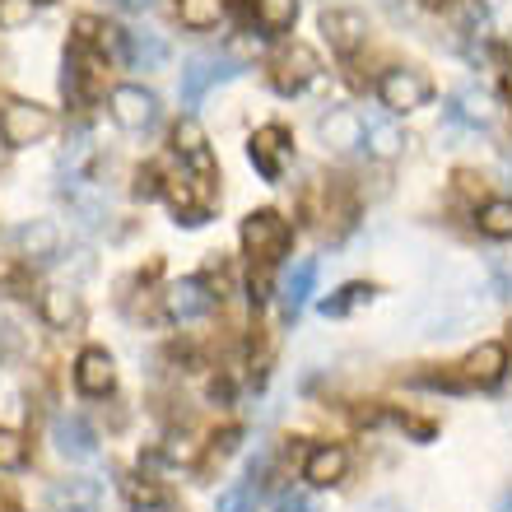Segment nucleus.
I'll return each instance as SVG.
<instances>
[{"label": "nucleus", "mask_w": 512, "mask_h": 512, "mask_svg": "<svg viewBox=\"0 0 512 512\" xmlns=\"http://www.w3.org/2000/svg\"><path fill=\"white\" fill-rule=\"evenodd\" d=\"M56 131V117L52 108H42V103H28V98H10L5 108H0V145L5 149H28L47 140Z\"/></svg>", "instance_id": "1"}, {"label": "nucleus", "mask_w": 512, "mask_h": 512, "mask_svg": "<svg viewBox=\"0 0 512 512\" xmlns=\"http://www.w3.org/2000/svg\"><path fill=\"white\" fill-rule=\"evenodd\" d=\"M378 98H382V108L401 117V112H419L429 103L433 84H429V75H419V70H410V66H391V70H382Z\"/></svg>", "instance_id": "2"}, {"label": "nucleus", "mask_w": 512, "mask_h": 512, "mask_svg": "<svg viewBox=\"0 0 512 512\" xmlns=\"http://www.w3.org/2000/svg\"><path fill=\"white\" fill-rule=\"evenodd\" d=\"M243 61H233V56H191L187 70H182V108H196L205 98V89H215L224 80H238L243 75Z\"/></svg>", "instance_id": "3"}, {"label": "nucleus", "mask_w": 512, "mask_h": 512, "mask_svg": "<svg viewBox=\"0 0 512 512\" xmlns=\"http://www.w3.org/2000/svg\"><path fill=\"white\" fill-rule=\"evenodd\" d=\"M108 112L126 131H145V126L159 122V94H149L145 84H117L108 94Z\"/></svg>", "instance_id": "4"}, {"label": "nucleus", "mask_w": 512, "mask_h": 512, "mask_svg": "<svg viewBox=\"0 0 512 512\" xmlns=\"http://www.w3.org/2000/svg\"><path fill=\"white\" fill-rule=\"evenodd\" d=\"M243 247L252 261H275L289 247V224L275 210H252L243 219Z\"/></svg>", "instance_id": "5"}, {"label": "nucleus", "mask_w": 512, "mask_h": 512, "mask_svg": "<svg viewBox=\"0 0 512 512\" xmlns=\"http://www.w3.org/2000/svg\"><path fill=\"white\" fill-rule=\"evenodd\" d=\"M317 75H322V61H317V52L303 47V42H294V47H284V52L275 56V89H280V94H303Z\"/></svg>", "instance_id": "6"}, {"label": "nucleus", "mask_w": 512, "mask_h": 512, "mask_svg": "<svg viewBox=\"0 0 512 512\" xmlns=\"http://www.w3.org/2000/svg\"><path fill=\"white\" fill-rule=\"evenodd\" d=\"M252 163L256 173L266 177V182H280L284 177V163H289V154H294V140H289V131L284 126H261V131L252 135Z\"/></svg>", "instance_id": "7"}, {"label": "nucleus", "mask_w": 512, "mask_h": 512, "mask_svg": "<svg viewBox=\"0 0 512 512\" xmlns=\"http://www.w3.org/2000/svg\"><path fill=\"white\" fill-rule=\"evenodd\" d=\"M508 345H499V340H485V345H475L471 354H466V364H461V378H466V387H499L503 378H508Z\"/></svg>", "instance_id": "8"}, {"label": "nucleus", "mask_w": 512, "mask_h": 512, "mask_svg": "<svg viewBox=\"0 0 512 512\" xmlns=\"http://www.w3.org/2000/svg\"><path fill=\"white\" fill-rule=\"evenodd\" d=\"M75 387H80V396H112L117 391V359L108 350H98V345L80 350V359H75Z\"/></svg>", "instance_id": "9"}, {"label": "nucleus", "mask_w": 512, "mask_h": 512, "mask_svg": "<svg viewBox=\"0 0 512 512\" xmlns=\"http://www.w3.org/2000/svg\"><path fill=\"white\" fill-rule=\"evenodd\" d=\"M322 33L336 56H354L368 42V19H364V10H345V5H340V10L322 14Z\"/></svg>", "instance_id": "10"}, {"label": "nucleus", "mask_w": 512, "mask_h": 512, "mask_svg": "<svg viewBox=\"0 0 512 512\" xmlns=\"http://www.w3.org/2000/svg\"><path fill=\"white\" fill-rule=\"evenodd\" d=\"M317 140L336 154H350V149L364 145V117L354 108H331L317 117Z\"/></svg>", "instance_id": "11"}, {"label": "nucleus", "mask_w": 512, "mask_h": 512, "mask_svg": "<svg viewBox=\"0 0 512 512\" xmlns=\"http://www.w3.org/2000/svg\"><path fill=\"white\" fill-rule=\"evenodd\" d=\"M52 443L66 461H94L98 457V433L89 429V419H80V415H56Z\"/></svg>", "instance_id": "12"}, {"label": "nucleus", "mask_w": 512, "mask_h": 512, "mask_svg": "<svg viewBox=\"0 0 512 512\" xmlns=\"http://www.w3.org/2000/svg\"><path fill=\"white\" fill-rule=\"evenodd\" d=\"M345 471H350V452L340 443H317L303 457V480H308L312 489H331L345 480Z\"/></svg>", "instance_id": "13"}, {"label": "nucleus", "mask_w": 512, "mask_h": 512, "mask_svg": "<svg viewBox=\"0 0 512 512\" xmlns=\"http://www.w3.org/2000/svg\"><path fill=\"white\" fill-rule=\"evenodd\" d=\"M163 308H168L173 322L187 326V322H201V317L215 312V294H210L201 280H182V284H173V289L163 294Z\"/></svg>", "instance_id": "14"}, {"label": "nucleus", "mask_w": 512, "mask_h": 512, "mask_svg": "<svg viewBox=\"0 0 512 512\" xmlns=\"http://www.w3.org/2000/svg\"><path fill=\"white\" fill-rule=\"evenodd\" d=\"M14 247H19L24 261H56V252H61V229H56L52 219H28V224L14 229Z\"/></svg>", "instance_id": "15"}, {"label": "nucleus", "mask_w": 512, "mask_h": 512, "mask_svg": "<svg viewBox=\"0 0 512 512\" xmlns=\"http://www.w3.org/2000/svg\"><path fill=\"white\" fill-rule=\"evenodd\" d=\"M447 117L461 126H471V131H489L494 117H499V108H494V98H489L485 89H457V94L447 98Z\"/></svg>", "instance_id": "16"}, {"label": "nucleus", "mask_w": 512, "mask_h": 512, "mask_svg": "<svg viewBox=\"0 0 512 512\" xmlns=\"http://www.w3.org/2000/svg\"><path fill=\"white\" fill-rule=\"evenodd\" d=\"M173 149L201 177H215V154H210V140H205V131H201V122H196V117H182V122L173 126Z\"/></svg>", "instance_id": "17"}, {"label": "nucleus", "mask_w": 512, "mask_h": 512, "mask_svg": "<svg viewBox=\"0 0 512 512\" xmlns=\"http://www.w3.org/2000/svg\"><path fill=\"white\" fill-rule=\"evenodd\" d=\"M38 317L52 331H70V326L80 322V294L66 289V284H52V289H42L38 294Z\"/></svg>", "instance_id": "18"}, {"label": "nucleus", "mask_w": 512, "mask_h": 512, "mask_svg": "<svg viewBox=\"0 0 512 512\" xmlns=\"http://www.w3.org/2000/svg\"><path fill=\"white\" fill-rule=\"evenodd\" d=\"M126 66L135 70H163L168 66V42L154 28H131L126 33Z\"/></svg>", "instance_id": "19"}, {"label": "nucleus", "mask_w": 512, "mask_h": 512, "mask_svg": "<svg viewBox=\"0 0 512 512\" xmlns=\"http://www.w3.org/2000/svg\"><path fill=\"white\" fill-rule=\"evenodd\" d=\"M98 485L94 480H56L47 489V508L52 512H98Z\"/></svg>", "instance_id": "20"}, {"label": "nucleus", "mask_w": 512, "mask_h": 512, "mask_svg": "<svg viewBox=\"0 0 512 512\" xmlns=\"http://www.w3.org/2000/svg\"><path fill=\"white\" fill-rule=\"evenodd\" d=\"M405 145H410V135H405V126L387 122V117H378V122H364V149L373 154V159H382V163L401 159Z\"/></svg>", "instance_id": "21"}, {"label": "nucleus", "mask_w": 512, "mask_h": 512, "mask_svg": "<svg viewBox=\"0 0 512 512\" xmlns=\"http://www.w3.org/2000/svg\"><path fill=\"white\" fill-rule=\"evenodd\" d=\"M312 289H317V261H298L289 275L280 280V303H284V317H294L303 303L312 298Z\"/></svg>", "instance_id": "22"}, {"label": "nucleus", "mask_w": 512, "mask_h": 512, "mask_svg": "<svg viewBox=\"0 0 512 512\" xmlns=\"http://www.w3.org/2000/svg\"><path fill=\"white\" fill-rule=\"evenodd\" d=\"M475 229L485 233V238H494V243H508L512 238V201L508 196H494V201L480 205V210H475Z\"/></svg>", "instance_id": "23"}, {"label": "nucleus", "mask_w": 512, "mask_h": 512, "mask_svg": "<svg viewBox=\"0 0 512 512\" xmlns=\"http://www.w3.org/2000/svg\"><path fill=\"white\" fill-rule=\"evenodd\" d=\"M373 284H364V280H350V284H340L331 298H322V317H350V312H359V308H368L373 303Z\"/></svg>", "instance_id": "24"}, {"label": "nucleus", "mask_w": 512, "mask_h": 512, "mask_svg": "<svg viewBox=\"0 0 512 512\" xmlns=\"http://www.w3.org/2000/svg\"><path fill=\"white\" fill-rule=\"evenodd\" d=\"M163 201L173 205L177 224H205V210L196 205V191L187 177H163Z\"/></svg>", "instance_id": "25"}, {"label": "nucleus", "mask_w": 512, "mask_h": 512, "mask_svg": "<svg viewBox=\"0 0 512 512\" xmlns=\"http://www.w3.org/2000/svg\"><path fill=\"white\" fill-rule=\"evenodd\" d=\"M117 489H122V499H126V508L131 512H149V508H159L163 503V489L149 480V475H140V471H126L122 480H117Z\"/></svg>", "instance_id": "26"}, {"label": "nucleus", "mask_w": 512, "mask_h": 512, "mask_svg": "<svg viewBox=\"0 0 512 512\" xmlns=\"http://www.w3.org/2000/svg\"><path fill=\"white\" fill-rule=\"evenodd\" d=\"M177 19L191 33H210L224 19V0H177Z\"/></svg>", "instance_id": "27"}, {"label": "nucleus", "mask_w": 512, "mask_h": 512, "mask_svg": "<svg viewBox=\"0 0 512 512\" xmlns=\"http://www.w3.org/2000/svg\"><path fill=\"white\" fill-rule=\"evenodd\" d=\"M298 19V0H256V24L266 28V38L289 33Z\"/></svg>", "instance_id": "28"}, {"label": "nucleus", "mask_w": 512, "mask_h": 512, "mask_svg": "<svg viewBox=\"0 0 512 512\" xmlns=\"http://www.w3.org/2000/svg\"><path fill=\"white\" fill-rule=\"evenodd\" d=\"M28 466V438L19 429H0V475Z\"/></svg>", "instance_id": "29"}, {"label": "nucleus", "mask_w": 512, "mask_h": 512, "mask_svg": "<svg viewBox=\"0 0 512 512\" xmlns=\"http://www.w3.org/2000/svg\"><path fill=\"white\" fill-rule=\"evenodd\" d=\"M38 14V0H0V33H19V28L33 24Z\"/></svg>", "instance_id": "30"}, {"label": "nucleus", "mask_w": 512, "mask_h": 512, "mask_svg": "<svg viewBox=\"0 0 512 512\" xmlns=\"http://www.w3.org/2000/svg\"><path fill=\"white\" fill-rule=\"evenodd\" d=\"M252 503H256V485L252 480H238V485H229L219 494L215 512H252Z\"/></svg>", "instance_id": "31"}, {"label": "nucleus", "mask_w": 512, "mask_h": 512, "mask_svg": "<svg viewBox=\"0 0 512 512\" xmlns=\"http://www.w3.org/2000/svg\"><path fill=\"white\" fill-rule=\"evenodd\" d=\"M135 196H140V201L163 196V173L159 168H140V173H135Z\"/></svg>", "instance_id": "32"}, {"label": "nucleus", "mask_w": 512, "mask_h": 512, "mask_svg": "<svg viewBox=\"0 0 512 512\" xmlns=\"http://www.w3.org/2000/svg\"><path fill=\"white\" fill-rule=\"evenodd\" d=\"M238 438H243V433L238 429H224V433H215V438H210V457H233V452H238Z\"/></svg>", "instance_id": "33"}, {"label": "nucleus", "mask_w": 512, "mask_h": 512, "mask_svg": "<svg viewBox=\"0 0 512 512\" xmlns=\"http://www.w3.org/2000/svg\"><path fill=\"white\" fill-rule=\"evenodd\" d=\"M275 512H312V503L298 494V489H284L280 499H275Z\"/></svg>", "instance_id": "34"}, {"label": "nucleus", "mask_w": 512, "mask_h": 512, "mask_svg": "<svg viewBox=\"0 0 512 512\" xmlns=\"http://www.w3.org/2000/svg\"><path fill=\"white\" fill-rule=\"evenodd\" d=\"M75 33H80V42H98V33H103V19H94V14H80V19H75Z\"/></svg>", "instance_id": "35"}, {"label": "nucleus", "mask_w": 512, "mask_h": 512, "mask_svg": "<svg viewBox=\"0 0 512 512\" xmlns=\"http://www.w3.org/2000/svg\"><path fill=\"white\" fill-rule=\"evenodd\" d=\"M364 512H405V508H401V503H396V499H373Z\"/></svg>", "instance_id": "36"}, {"label": "nucleus", "mask_w": 512, "mask_h": 512, "mask_svg": "<svg viewBox=\"0 0 512 512\" xmlns=\"http://www.w3.org/2000/svg\"><path fill=\"white\" fill-rule=\"evenodd\" d=\"M499 512H512V494H508V499H503V508Z\"/></svg>", "instance_id": "37"}, {"label": "nucleus", "mask_w": 512, "mask_h": 512, "mask_svg": "<svg viewBox=\"0 0 512 512\" xmlns=\"http://www.w3.org/2000/svg\"><path fill=\"white\" fill-rule=\"evenodd\" d=\"M508 98H512V75H508Z\"/></svg>", "instance_id": "38"}, {"label": "nucleus", "mask_w": 512, "mask_h": 512, "mask_svg": "<svg viewBox=\"0 0 512 512\" xmlns=\"http://www.w3.org/2000/svg\"><path fill=\"white\" fill-rule=\"evenodd\" d=\"M429 5H447V0H429Z\"/></svg>", "instance_id": "39"}]
</instances>
